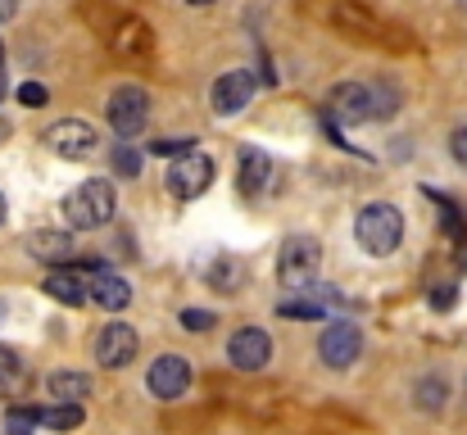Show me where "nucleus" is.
<instances>
[{
  "label": "nucleus",
  "mask_w": 467,
  "mask_h": 435,
  "mask_svg": "<svg viewBox=\"0 0 467 435\" xmlns=\"http://www.w3.org/2000/svg\"><path fill=\"white\" fill-rule=\"evenodd\" d=\"M114 172L119 177H137L141 172V154L132 145H114Z\"/></svg>",
  "instance_id": "obj_24"
},
{
  "label": "nucleus",
  "mask_w": 467,
  "mask_h": 435,
  "mask_svg": "<svg viewBox=\"0 0 467 435\" xmlns=\"http://www.w3.org/2000/svg\"><path fill=\"white\" fill-rule=\"evenodd\" d=\"M400 109V91L390 82H372V119H390Z\"/></svg>",
  "instance_id": "obj_23"
},
{
  "label": "nucleus",
  "mask_w": 467,
  "mask_h": 435,
  "mask_svg": "<svg viewBox=\"0 0 467 435\" xmlns=\"http://www.w3.org/2000/svg\"><path fill=\"white\" fill-rule=\"evenodd\" d=\"M317 354H322V363H327L331 372H345V368H354L358 354H363V331H358L354 322L336 317V322L322 326V336H317Z\"/></svg>",
  "instance_id": "obj_4"
},
{
  "label": "nucleus",
  "mask_w": 467,
  "mask_h": 435,
  "mask_svg": "<svg viewBox=\"0 0 467 435\" xmlns=\"http://www.w3.org/2000/svg\"><path fill=\"white\" fill-rule=\"evenodd\" d=\"M450 154H454V163H463L467 168V128H454V137H450Z\"/></svg>",
  "instance_id": "obj_30"
},
{
  "label": "nucleus",
  "mask_w": 467,
  "mask_h": 435,
  "mask_svg": "<svg viewBox=\"0 0 467 435\" xmlns=\"http://www.w3.org/2000/svg\"><path fill=\"white\" fill-rule=\"evenodd\" d=\"M317 264H322V245L313 236H291L282 245V259H277V282L286 290H305L317 273Z\"/></svg>",
  "instance_id": "obj_3"
},
{
  "label": "nucleus",
  "mask_w": 467,
  "mask_h": 435,
  "mask_svg": "<svg viewBox=\"0 0 467 435\" xmlns=\"http://www.w3.org/2000/svg\"><path fill=\"white\" fill-rule=\"evenodd\" d=\"M0 100H5V82H0Z\"/></svg>",
  "instance_id": "obj_36"
},
{
  "label": "nucleus",
  "mask_w": 467,
  "mask_h": 435,
  "mask_svg": "<svg viewBox=\"0 0 467 435\" xmlns=\"http://www.w3.org/2000/svg\"><path fill=\"white\" fill-rule=\"evenodd\" d=\"M282 317H327V308H322V299H291V304H282L277 308Z\"/></svg>",
  "instance_id": "obj_25"
},
{
  "label": "nucleus",
  "mask_w": 467,
  "mask_h": 435,
  "mask_svg": "<svg viewBox=\"0 0 467 435\" xmlns=\"http://www.w3.org/2000/svg\"><path fill=\"white\" fill-rule=\"evenodd\" d=\"M250 96H254V73H250V68H232V73H223V78L213 82V91H209L218 119L241 114V109L250 105Z\"/></svg>",
  "instance_id": "obj_12"
},
{
  "label": "nucleus",
  "mask_w": 467,
  "mask_h": 435,
  "mask_svg": "<svg viewBox=\"0 0 467 435\" xmlns=\"http://www.w3.org/2000/svg\"><path fill=\"white\" fill-rule=\"evenodd\" d=\"M137 349H141V340H137V331H132L128 322H109V326H100V336H96V363L109 368V372L128 368V363L137 358Z\"/></svg>",
  "instance_id": "obj_10"
},
{
  "label": "nucleus",
  "mask_w": 467,
  "mask_h": 435,
  "mask_svg": "<svg viewBox=\"0 0 467 435\" xmlns=\"http://www.w3.org/2000/svg\"><path fill=\"white\" fill-rule=\"evenodd\" d=\"M191 141H150V154H186Z\"/></svg>",
  "instance_id": "obj_31"
},
{
  "label": "nucleus",
  "mask_w": 467,
  "mask_h": 435,
  "mask_svg": "<svg viewBox=\"0 0 467 435\" xmlns=\"http://www.w3.org/2000/svg\"><path fill=\"white\" fill-rule=\"evenodd\" d=\"M186 5H213V0H186Z\"/></svg>",
  "instance_id": "obj_35"
},
{
  "label": "nucleus",
  "mask_w": 467,
  "mask_h": 435,
  "mask_svg": "<svg viewBox=\"0 0 467 435\" xmlns=\"http://www.w3.org/2000/svg\"><path fill=\"white\" fill-rule=\"evenodd\" d=\"M46 390H50V399L82 404V399L91 395V377H87V372H50V377H46Z\"/></svg>",
  "instance_id": "obj_18"
},
{
  "label": "nucleus",
  "mask_w": 467,
  "mask_h": 435,
  "mask_svg": "<svg viewBox=\"0 0 467 435\" xmlns=\"http://www.w3.org/2000/svg\"><path fill=\"white\" fill-rule=\"evenodd\" d=\"M163 181H168V191H172L177 200H200V195L213 186V163H209V154L186 150V154L172 159V168H168Z\"/></svg>",
  "instance_id": "obj_6"
},
{
  "label": "nucleus",
  "mask_w": 467,
  "mask_h": 435,
  "mask_svg": "<svg viewBox=\"0 0 467 435\" xmlns=\"http://www.w3.org/2000/svg\"><path fill=\"white\" fill-rule=\"evenodd\" d=\"M413 399H418V409H422V413H441V409H445V399H450V386H445L441 377H422V381H418V390H413Z\"/></svg>",
  "instance_id": "obj_21"
},
{
  "label": "nucleus",
  "mask_w": 467,
  "mask_h": 435,
  "mask_svg": "<svg viewBox=\"0 0 467 435\" xmlns=\"http://www.w3.org/2000/svg\"><path fill=\"white\" fill-rule=\"evenodd\" d=\"M186 386H191V363L182 354H159L150 363V372H146V390L155 399H182Z\"/></svg>",
  "instance_id": "obj_11"
},
{
  "label": "nucleus",
  "mask_w": 467,
  "mask_h": 435,
  "mask_svg": "<svg viewBox=\"0 0 467 435\" xmlns=\"http://www.w3.org/2000/svg\"><path fill=\"white\" fill-rule=\"evenodd\" d=\"M27 254H32L36 264L68 268L78 250H73V236H68V232H50V227H41V232H32V236H27Z\"/></svg>",
  "instance_id": "obj_13"
},
{
  "label": "nucleus",
  "mask_w": 467,
  "mask_h": 435,
  "mask_svg": "<svg viewBox=\"0 0 467 435\" xmlns=\"http://www.w3.org/2000/svg\"><path fill=\"white\" fill-rule=\"evenodd\" d=\"M41 141L50 145L59 159H91L96 145H100L96 141V128L82 123V119H59V123H50Z\"/></svg>",
  "instance_id": "obj_8"
},
{
  "label": "nucleus",
  "mask_w": 467,
  "mask_h": 435,
  "mask_svg": "<svg viewBox=\"0 0 467 435\" xmlns=\"http://www.w3.org/2000/svg\"><path fill=\"white\" fill-rule=\"evenodd\" d=\"M327 119H331L336 128H358V123H368V119H372V87H363V82H340V87H331V96H327Z\"/></svg>",
  "instance_id": "obj_7"
},
{
  "label": "nucleus",
  "mask_w": 467,
  "mask_h": 435,
  "mask_svg": "<svg viewBox=\"0 0 467 435\" xmlns=\"http://www.w3.org/2000/svg\"><path fill=\"white\" fill-rule=\"evenodd\" d=\"M150 27L141 23V18H132V14H123V18H114V32H109V46H114V55H146L150 50Z\"/></svg>",
  "instance_id": "obj_14"
},
{
  "label": "nucleus",
  "mask_w": 467,
  "mask_h": 435,
  "mask_svg": "<svg viewBox=\"0 0 467 435\" xmlns=\"http://www.w3.org/2000/svg\"><path fill=\"white\" fill-rule=\"evenodd\" d=\"M14 9H18V0H0V27L14 18Z\"/></svg>",
  "instance_id": "obj_32"
},
{
  "label": "nucleus",
  "mask_w": 467,
  "mask_h": 435,
  "mask_svg": "<svg viewBox=\"0 0 467 435\" xmlns=\"http://www.w3.org/2000/svg\"><path fill=\"white\" fill-rule=\"evenodd\" d=\"M182 326L186 331H209V326H218V317L209 308H182Z\"/></svg>",
  "instance_id": "obj_27"
},
{
  "label": "nucleus",
  "mask_w": 467,
  "mask_h": 435,
  "mask_svg": "<svg viewBox=\"0 0 467 435\" xmlns=\"http://www.w3.org/2000/svg\"><path fill=\"white\" fill-rule=\"evenodd\" d=\"M454 299H459V286H436L431 290V308H441V313L454 308Z\"/></svg>",
  "instance_id": "obj_29"
},
{
  "label": "nucleus",
  "mask_w": 467,
  "mask_h": 435,
  "mask_svg": "<svg viewBox=\"0 0 467 435\" xmlns=\"http://www.w3.org/2000/svg\"><path fill=\"white\" fill-rule=\"evenodd\" d=\"M331 23L336 27H345V32H358V36H368V32H377V23L368 18V14H358L349 0H340V5H331Z\"/></svg>",
  "instance_id": "obj_22"
},
{
  "label": "nucleus",
  "mask_w": 467,
  "mask_h": 435,
  "mask_svg": "<svg viewBox=\"0 0 467 435\" xmlns=\"http://www.w3.org/2000/svg\"><path fill=\"white\" fill-rule=\"evenodd\" d=\"M9 141V119H5V114H0V145Z\"/></svg>",
  "instance_id": "obj_33"
},
{
  "label": "nucleus",
  "mask_w": 467,
  "mask_h": 435,
  "mask_svg": "<svg viewBox=\"0 0 467 435\" xmlns=\"http://www.w3.org/2000/svg\"><path fill=\"white\" fill-rule=\"evenodd\" d=\"M227 358H232V368H241V372H264L268 358H273V336H268L264 326H241V331H232V340H227Z\"/></svg>",
  "instance_id": "obj_9"
},
{
  "label": "nucleus",
  "mask_w": 467,
  "mask_h": 435,
  "mask_svg": "<svg viewBox=\"0 0 467 435\" xmlns=\"http://www.w3.org/2000/svg\"><path fill=\"white\" fill-rule=\"evenodd\" d=\"M114 209H119V195H114V181H105V177H91V181H82L78 191L64 195V218H68L78 232L105 227V223L114 218Z\"/></svg>",
  "instance_id": "obj_2"
},
{
  "label": "nucleus",
  "mask_w": 467,
  "mask_h": 435,
  "mask_svg": "<svg viewBox=\"0 0 467 435\" xmlns=\"http://www.w3.org/2000/svg\"><path fill=\"white\" fill-rule=\"evenodd\" d=\"M5 213H9V204H5V191H0V223H5Z\"/></svg>",
  "instance_id": "obj_34"
},
{
  "label": "nucleus",
  "mask_w": 467,
  "mask_h": 435,
  "mask_svg": "<svg viewBox=\"0 0 467 435\" xmlns=\"http://www.w3.org/2000/svg\"><path fill=\"white\" fill-rule=\"evenodd\" d=\"M105 119H109L114 137H137L150 123V96L141 87H119L105 105Z\"/></svg>",
  "instance_id": "obj_5"
},
{
  "label": "nucleus",
  "mask_w": 467,
  "mask_h": 435,
  "mask_svg": "<svg viewBox=\"0 0 467 435\" xmlns=\"http://www.w3.org/2000/svg\"><path fill=\"white\" fill-rule=\"evenodd\" d=\"M27 390V372H23V363H18V354L9 349V345H0V395H9V399H18Z\"/></svg>",
  "instance_id": "obj_20"
},
{
  "label": "nucleus",
  "mask_w": 467,
  "mask_h": 435,
  "mask_svg": "<svg viewBox=\"0 0 467 435\" xmlns=\"http://www.w3.org/2000/svg\"><path fill=\"white\" fill-rule=\"evenodd\" d=\"M354 241L372 254V259H386V254H395L400 250V241H404V213L395 209V204H363L358 209V218H354Z\"/></svg>",
  "instance_id": "obj_1"
},
{
  "label": "nucleus",
  "mask_w": 467,
  "mask_h": 435,
  "mask_svg": "<svg viewBox=\"0 0 467 435\" xmlns=\"http://www.w3.org/2000/svg\"><path fill=\"white\" fill-rule=\"evenodd\" d=\"M46 295L55 299V304H68V308H82L87 299H91V282H82L73 268H55L50 277H46Z\"/></svg>",
  "instance_id": "obj_15"
},
{
  "label": "nucleus",
  "mask_w": 467,
  "mask_h": 435,
  "mask_svg": "<svg viewBox=\"0 0 467 435\" xmlns=\"http://www.w3.org/2000/svg\"><path fill=\"white\" fill-rule=\"evenodd\" d=\"M91 304H100L109 313H123L132 304V286L123 277H114L109 268H96V277H91Z\"/></svg>",
  "instance_id": "obj_16"
},
{
  "label": "nucleus",
  "mask_w": 467,
  "mask_h": 435,
  "mask_svg": "<svg viewBox=\"0 0 467 435\" xmlns=\"http://www.w3.org/2000/svg\"><path fill=\"white\" fill-rule=\"evenodd\" d=\"M209 282H218L223 290H232L241 282V268H236V259H223V264H213L209 268Z\"/></svg>",
  "instance_id": "obj_26"
},
{
  "label": "nucleus",
  "mask_w": 467,
  "mask_h": 435,
  "mask_svg": "<svg viewBox=\"0 0 467 435\" xmlns=\"http://www.w3.org/2000/svg\"><path fill=\"white\" fill-rule=\"evenodd\" d=\"M273 177V159L259 150V145H241V191L245 195H259Z\"/></svg>",
  "instance_id": "obj_17"
},
{
  "label": "nucleus",
  "mask_w": 467,
  "mask_h": 435,
  "mask_svg": "<svg viewBox=\"0 0 467 435\" xmlns=\"http://www.w3.org/2000/svg\"><path fill=\"white\" fill-rule=\"evenodd\" d=\"M32 418H36V427H50V431H73L87 422L82 404H64V399H55L50 409H32Z\"/></svg>",
  "instance_id": "obj_19"
},
{
  "label": "nucleus",
  "mask_w": 467,
  "mask_h": 435,
  "mask_svg": "<svg viewBox=\"0 0 467 435\" xmlns=\"http://www.w3.org/2000/svg\"><path fill=\"white\" fill-rule=\"evenodd\" d=\"M18 100H23L27 109H41V105L50 100V91H46L41 82H23V87H18Z\"/></svg>",
  "instance_id": "obj_28"
}]
</instances>
